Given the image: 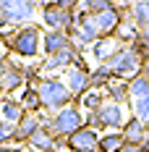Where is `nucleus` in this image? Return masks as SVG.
Segmentation results:
<instances>
[{
	"label": "nucleus",
	"instance_id": "f257e3e1",
	"mask_svg": "<svg viewBox=\"0 0 149 152\" xmlns=\"http://www.w3.org/2000/svg\"><path fill=\"white\" fill-rule=\"evenodd\" d=\"M42 34L45 31L37 24H24V26H16V29L5 31L3 34V45H5L8 53H13L18 58L34 61V58L42 55Z\"/></svg>",
	"mask_w": 149,
	"mask_h": 152
},
{
	"label": "nucleus",
	"instance_id": "f03ea898",
	"mask_svg": "<svg viewBox=\"0 0 149 152\" xmlns=\"http://www.w3.org/2000/svg\"><path fill=\"white\" fill-rule=\"evenodd\" d=\"M34 87H37L39 100H42V113H47V115H52V113H58L73 102V94L68 92L65 81L60 76H42Z\"/></svg>",
	"mask_w": 149,
	"mask_h": 152
},
{
	"label": "nucleus",
	"instance_id": "7ed1b4c3",
	"mask_svg": "<svg viewBox=\"0 0 149 152\" xmlns=\"http://www.w3.org/2000/svg\"><path fill=\"white\" fill-rule=\"evenodd\" d=\"M141 63H144V58L136 53L131 45H123L107 61V66H110V71H113V76L115 79H126V81H131L136 74H141Z\"/></svg>",
	"mask_w": 149,
	"mask_h": 152
},
{
	"label": "nucleus",
	"instance_id": "20e7f679",
	"mask_svg": "<svg viewBox=\"0 0 149 152\" xmlns=\"http://www.w3.org/2000/svg\"><path fill=\"white\" fill-rule=\"evenodd\" d=\"M50 126H52V134L55 137H71L73 131H78L81 126H84V110L78 107V102H71L68 107H63L58 113H52L50 115Z\"/></svg>",
	"mask_w": 149,
	"mask_h": 152
},
{
	"label": "nucleus",
	"instance_id": "39448f33",
	"mask_svg": "<svg viewBox=\"0 0 149 152\" xmlns=\"http://www.w3.org/2000/svg\"><path fill=\"white\" fill-rule=\"evenodd\" d=\"M39 11L37 0H0V13L5 16V21L11 26H24L31 24V18Z\"/></svg>",
	"mask_w": 149,
	"mask_h": 152
},
{
	"label": "nucleus",
	"instance_id": "423d86ee",
	"mask_svg": "<svg viewBox=\"0 0 149 152\" xmlns=\"http://www.w3.org/2000/svg\"><path fill=\"white\" fill-rule=\"evenodd\" d=\"M39 18H42V24H45V31H65L71 26V21H73V13L58 8L55 0H52V3L45 0V3L39 5Z\"/></svg>",
	"mask_w": 149,
	"mask_h": 152
},
{
	"label": "nucleus",
	"instance_id": "0eeeda50",
	"mask_svg": "<svg viewBox=\"0 0 149 152\" xmlns=\"http://www.w3.org/2000/svg\"><path fill=\"white\" fill-rule=\"evenodd\" d=\"M97 144H100V131H94L89 126H81L65 139L68 152H97Z\"/></svg>",
	"mask_w": 149,
	"mask_h": 152
},
{
	"label": "nucleus",
	"instance_id": "6e6552de",
	"mask_svg": "<svg viewBox=\"0 0 149 152\" xmlns=\"http://www.w3.org/2000/svg\"><path fill=\"white\" fill-rule=\"evenodd\" d=\"M97 118H100V126L102 131H120L126 126V110L123 105H115V102H107L97 110Z\"/></svg>",
	"mask_w": 149,
	"mask_h": 152
},
{
	"label": "nucleus",
	"instance_id": "1a4fd4ad",
	"mask_svg": "<svg viewBox=\"0 0 149 152\" xmlns=\"http://www.w3.org/2000/svg\"><path fill=\"white\" fill-rule=\"evenodd\" d=\"M63 81H65L68 92L73 94V100H78L81 94H86V92L92 89V84H89V71H86V68H76V66L65 68V71H63Z\"/></svg>",
	"mask_w": 149,
	"mask_h": 152
},
{
	"label": "nucleus",
	"instance_id": "9d476101",
	"mask_svg": "<svg viewBox=\"0 0 149 152\" xmlns=\"http://www.w3.org/2000/svg\"><path fill=\"white\" fill-rule=\"evenodd\" d=\"M42 129V113H24V118L16 123V134H13V144H29V139Z\"/></svg>",
	"mask_w": 149,
	"mask_h": 152
},
{
	"label": "nucleus",
	"instance_id": "9b49d317",
	"mask_svg": "<svg viewBox=\"0 0 149 152\" xmlns=\"http://www.w3.org/2000/svg\"><path fill=\"white\" fill-rule=\"evenodd\" d=\"M120 21H123V16H120L118 3H115L113 8H107V11H102V13L94 16V24H97V29H100V34H102V37H113Z\"/></svg>",
	"mask_w": 149,
	"mask_h": 152
},
{
	"label": "nucleus",
	"instance_id": "f8f14e48",
	"mask_svg": "<svg viewBox=\"0 0 149 152\" xmlns=\"http://www.w3.org/2000/svg\"><path fill=\"white\" fill-rule=\"evenodd\" d=\"M120 47H123V45H120L115 37H100V39L89 47V53H92V58L97 61V66H102V63H107L115 53H118Z\"/></svg>",
	"mask_w": 149,
	"mask_h": 152
},
{
	"label": "nucleus",
	"instance_id": "ddd939ff",
	"mask_svg": "<svg viewBox=\"0 0 149 152\" xmlns=\"http://www.w3.org/2000/svg\"><path fill=\"white\" fill-rule=\"evenodd\" d=\"M120 134H123V139H126L128 144L141 147V144L149 139V129H147L141 121H139L136 115H128V118H126V126L120 129Z\"/></svg>",
	"mask_w": 149,
	"mask_h": 152
},
{
	"label": "nucleus",
	"instance_id": "4468645a",
	"mask_svg": "<svg viewBox=\"0 0 149 152\" xmlns=\"http://www.w3.org/2000/svg\"><path fill=\"white\" fill-rule=\"evenodd\" d=\"M65 47H71V37L65 31H45L42 34V53H45L47 58L63 53Z\"/></svg>",
	"mask_w": 149,
	"mask_h": 152
},
{
	"label": "nucleus",
	"instance_id": "2eb2a0df",
	"mask_svg": "<svg viewBox=\"0 0 149 152\" xmlns=\"http://www.w3.org/2000/svg\"><path fill=\"white\" fill-rule=\"evenodd\" d=\"M102 92H105V100L107 102H115V105L131 102V89H128V81L126 79H113Z\"/></svg>",
	"mask_w": 149,
	"mask_h": 152
},
{
	"label": "nucleus",
	"instance_id": "dca6fc26",
	"mask_svg": "<svg viewBox=\"0 0 149 152\" xmlns=\"http://www.w3.org/2000/svg\"><path fill=\"white\" fill-rule=\"evenodd\" d=\"M24 105L18 102V100H13V97H0V118L8 123H18L21 118H24Z\"/></svg>",
	"mask_w": 149,
	"mask_h": 152
},
{
	"label": "nucleus",
	"instance_id": "f3484780",
	"mask_svg": "<svg viewBox=\"0 0 149 152\" xmlns=\"http://www.w3.org/2000/svg\"><path fill=\"white\" fill-rule=\"evenodd\" d=\"M18 102L24 105V110L26 113H42V100H39V92H37V87L34 84H26L24 89H21V97H18Z\"/></svg>",
	"mask_w": 149,
	"mask_h": 152
},
{
	"label": "nucleus",
	"instance_id": "a211bd4d",
	"mask_svg": "<svg viewBox=\"0 0 149 152\" xmlns=\"http://www.w3.org/2000/svg\"><path fill=\"white\" fill-rule=\"evenodd\" d=\"M131 18H134L139 34H149V3L131 0Z\"/></svg>",
	"mask_w": 149,
	"mask_h": 152
},
{
	"label": "nucleus",
	"instance_id": "6ab92c4d",
	"mask_svg": "<svg viewBox=\"0 0 149 152\" xmlns=\"http://www.w3.org/2000/svg\"><path fill=\"white\" fill-rule=\"evenodd\" d=\"M113 79H115V76H113V71H110V66H107V63L94 66V68L89 71V84H92V89H100V92H102Z\"/></svg>",
	"mask_w": 149,
	"mask_h": 152
},
{
	"label": "nucleus",
	"instance_id": "aec40b11",
	"mask_svg": "<svg viewBox=\"0 0 149 152\" xmlns=\"http://www.w3.org/2000/svg\"><path fill=\"white\" fill-rule=\"evenodd\" d=\"M76 102H78V107H81L84 113H97V110L105 105V92H100V89H89L86 94H81Z\"/></svg>",
	"mask_w": 149,
	"mask_h": 152
},
{
	"label": "nucleus",
	"instance_id": "412c9836",
	"mask_svg": "<svg viewBox=\"0 0 149 152\" xmlns=\"http://www.w3.org/2000/svg\"><path fill=\"white\" fill-rule=\"evenodd\" d=\"M123 134L120 131H102L100 134V144H97V152H120L123 147Z\"/></svg>",
	"mask_w": 149,
	"mask_h": 152
},
{
	"label": "nucleus",
	"instance_id": "4be33fe9",
	"mask_svg": "<svg viewBox=\"0 0 149 152\" xmlns=\"http://www.w3.org/2000/svg\"><path fill=\"white\" fill-rule=\"evenodd\" d=\"M128 89H131V102L134 100H141V97H149V79L144 74H136L128 81Z\"/></svg>",
	"mask_w": 149,
	"mask_h": 152
},
{
	"label": "nucleus",
	"instance_id": "5701e85b",
	"mask_svg": "<svg viewBox=\"0 0 149 152\" xmlns=\"http://www.w3.org/2000/svg\"><path fill=\"white\" fill-rule=\"evenodd\" d=\"M131 110H134L131 115H136V118H139V121H141V123L149 129V97L134 100V102H131Z\"/></svg>",
	"mask_w": 149,
	"mask_h": 152
},
{
	"label": "nucleus",
	"instance_id": "b1692460",
	"mask_svg": "<svg viewBox=\"0 0 149 152\" xmlns=\"http://www.w3.org/2000/svg\"><path fill=\"white\" fill-rule=\"evenodd\" d=\"M113 5H115V0H81V11H86L92 16L102 13L107 8H113Z\"/></svg>",
	"mask_w": 149,
	"mask_h": 152
},
{
	"label": "nucleus",
	"instance_id": "393cba45",
	"mask_svg": "<svg viewBox=\"0 0 149 152\" xmlns=\"http://www.w3.org/2000/svg\"><path fill=\"white\" fill-rule=\"evenodd\" d=\"M13 134H16V123L0 121V147L3 144H13Z\"/></svg>",
	"mask_w": 149,
	"mask_h": 152
},
{
	"label": "nucleus",
	"instance_id": "a878e982",
	"mask_svg": "<svg viewBox=\"0 0 149 152\" xmlns=\"http://www.w3.org/2000/svg\"><path fill=\"white\" fill-rule=\"evenodd\" d=\"M131 47H134L141 58H149V34H139L134 42H131Z\"/></svg>",
	"mask_w": 149,
	"mask_h": 152
},
{
	"label": "nucleus",
	"instance_id": "bb28decb",
	"mask_svg": "<svg viewBox=\"0 0 149 152\" xmlns=\"http://www.w3.org/2000/svg\"><path fill=\"white\" fill-rule=\"evenodd\" d=\"M55 5L63 8V11H68V13H76L81 8V0H55Z\"/></svg>",
	"mask_w": 149,
	"mask_h": 152
},
{
	"label": "nucleus",
	"instance_id": "cd10ccee",
	"mask_svg": "<svg viewBox=\"0 0 149 152\" xmlns=\"http://www.w3.org/2000/svg\"><path fill=\"white\" fill-rule=\"evenodd\" d=\"M0 152H29V150H26L24 144H3Z\"/></svg>",
	"mask_w": 149,
	"mask_h": 152
},
{
	"label": "nucleus",
	"instance_id": "c85d7f7f",
	"mask_svg": "<svg viewBox=\"0 0 149 152\" xmlns=\"http://www.w3.org/2000/svg\"><path fill=\"white\" fill-rule=\"evenodd\" d=\"M141 147H136V144H128V142H123V147H120V152H139Z\"/></svg>",
	"mask_w": 149,
	"mask_h": 152
},
{
	"label": "nucleus",
	"instance_id": "c756f323",
	"mask_svg": "<svg viewBox=\"0 0 149 152\" xmlns=\"http://www.w3.org/2000/svg\"><path fill=\"white\" fill-rule=\"evenodd\" d=\"M141 74L149 79V58H144V63H141Z\"/></svg>",
	"mask_w": 149,
	"mask_h": 152
},
{
	"label": "nucleus",
	"instance_id": "7c9ffc66",
	"mask_svg": "<svg viewBox=\"0 0 149 152\" xmlns=\"http://www.w3.org/2000/svg\"><path fill=\"white\" fill-rule=\"evenodd\" d=\"M139 152H149V139L144 142V144H141V150H139Z\"/></svg>",
	"mask_w": 149,
	"mask_h": 152
},
{
	"label": "nucleus",
	"instance_id": "2f4dec72",
	"mask_svg": "<svg viewBox=\"0 0 149 152\" xmlns=\"http://www.w3.org/2000/svg\"><path fill=\"white\" fill-rule=\"evenodd\" d=\"M136 3H149V0H136Z\"/></svg>",
	"mask_w": 149,
	"mask_h": 152
},
{
	"label": "nucleus",
	"instance_id": "473e14b6",
	"mask_svg": "<svg viewBox=\"0 0 149 152\" xmlns=\"http://www.w3.org/2000/svg\"><path fill=\"white\" fill-rule=\"evenodd\" d=\"M37 3H39V5H42V3H45V0H37Z\"/></svg>",
	"mask_w": 149,
	"mask_h": 152
},
{
	"label": "nucleus",
	"instance_id": "72a5a7b5",
	"mask_svg": "<svg viewBox=\"0 0 149 152\" xmlns=\"http://www.w3.org/2000/svg\"><path fill=\"white\" fill-rule=\"evenodd\" d=\"M45 152H55V150H45Z\"/></svg>",
	"mask_w": 149,
	"mask_h": 152
},
{
	"label": "nucleus",
	"instance_id": "f704fd0d",
	"mask_svg": "<svg viewBox=\"0 0 149 152\" xmlns=\"http://www.w3.org/2000/svg\"><path fill=\"white\" fill-rule=\"evenodd\" d=\"M0 121H3V118H0Z\"/></svg>",
	"mask_w": 149,
	"mask_h": 152
}]
</instances>
